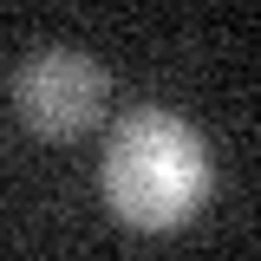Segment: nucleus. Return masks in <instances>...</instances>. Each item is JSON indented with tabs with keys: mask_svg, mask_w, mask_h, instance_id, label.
<instances>
[{
	"mask_svg": "<svg viewBox=\"0 0 261 261\" xmlns=\"http://www.w3.org/2000/svg\"><path fill=\"white\" fill-rule=\"evenodd\" d=\"M216 183L209 170V144L202 130L183 124L163 105H137L130 118L111 124L105 137V163H98V190L111 202V216L130 228H183L202 209V196Z\"/></svg>",
	"mask_w": 261,
	"mask_h": 261,
	"instance_id": "f257e3e1",
	"label": "nucleus"
},
{
	"mask_svg": "<svg viewBox=\"0 0 261 261\" xmlns=\"http://www.w3.org/2000/svg\"><path fill=\"white\" fill-rule=\"evenodd\" d=\"M105 98H111V79L92 53L79 46H39L27 53V65L13 72V105L39 137H79L105 118Z\"/></svg>",
	"mask_w": 261,
	"mask_h": 261,
	"instance_id": "f03ea898",
	"label": "nucleus"
}]
</instances>
